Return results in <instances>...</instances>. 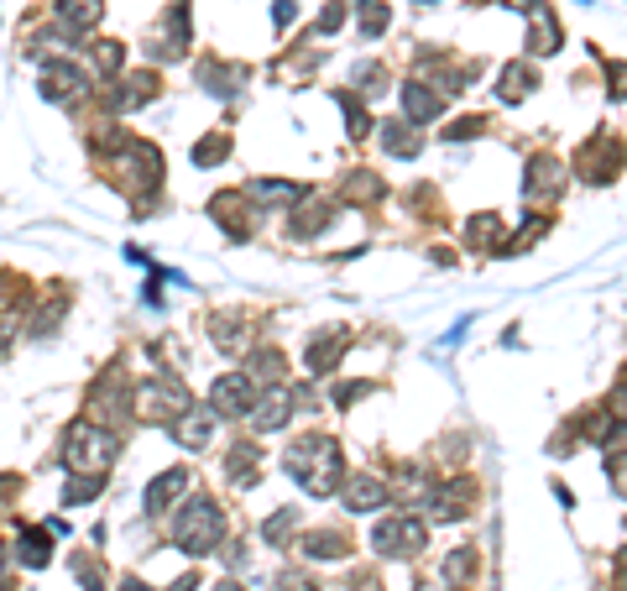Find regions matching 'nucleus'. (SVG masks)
<instances>
[{
    "mask_svg": "<svg viewBox=\"0 0 627 591\" xmlns=\"http://www.w3.org/2000/svg\"><path fill=\"white\" fill-rule=\"evenodd\" d=\"M340 110H345V131H351L356 142H361V136L371 131V116H366V105H361L356 95H340Z\"/></svg>",
    "mask_w": 627,
    "mask_h": 591,
    "instance_id": "nucleus-39",
    "label": "nucleus"
},
{
    "mask_svg": "<svg viewBox=\"0 0 627 591\" xmlns=\"http://www.w3.org/2000/svg\"><path fill=\"white\" fill-rule=\"evenodd\" d=\"M345 346H351V335H345L340 325H335V330H319V335L309 340V351H304L309 377H330V372H335V361L345 356Z\"/></svg>",
    "mask_w": 627,
    "mask_h": 591,
    "instance_id": "nucleus-15",
    "label": "nucleus"
},
{
    "mask_svg": "<svg viewBox=\"0 0 627 591\" xmlns=\"http://www.w3.org/2000/svg\"><path fill=\"white\" fill-rule=\"evenodd\" d=\"M507 6H513V11H533V6H539V0H507Z\"/></svg>",
    "mask_w": 627,
    "mask_h": 591,
    "instance_id": "nucleus-53",
    "label": "nucleus"
},
{
    "mask_svg": "<svg viewBox=\"0 0 627 591\" xmlns=\"http://www.w3.org/2000/svg\"><path fill=\"white\" fill-rule=\"evenodd\" d=\"M617 571H622V576H627V550H622V555H617Z\"/></svg>",
    "mask_w": 627,
    "mask_h": 591,
    "instance_id": "nucleus-56",
    "label": "nucleus"
},
{
    "mask_svg": "<svg viewBox=\"0 0 627 591\" xmlns=\"http://www.w3.org/2000/svg\"><path fill=\"white\" fill-rule=\"evenodd\" d=\"M345 199H361V204L382 199V178L377 173H351V178H345Z\"/></svg>",
    "mask_w": 627,
    "mask_h": 591,
    "instance_id": "nucleus-38",
    "label": "nucleus"
},
{
    "mask_svg": "<svg viewBox=\"0 0 627 591\" xmlns=\"http://www.w3.org/2000/svg\"><path fill=\"white\" fill-rule=\"evenodd\" d=\"M209 215L230 231V241H246L251 231H257V220H262V210H251L246 194H215V199H209Z\"/></svg>",
    "mask_w": 627,
    "mask_h": 591,
    "instance_id": "nucleus-13",
    "label": "nucleus"
},
{
    "mask_svg": "<svg viewBox=\"0 0 627 591\" xmlns=\"http://www.w3.org/2000/svg\"><path fill=\"white\" fill-rule=\"evenodd\" d=\"M283 591H319V581L309 571H283Z\"/></svg>",
    "mask_w": 627,
    "mask_h": 591,
    "instance_id": "nucleus-47",
    "label": "nucleus"
},
{
    "mask_svg": "<svg viewBox=\"0 0 627 591\" xmlns=\"http://www.w3.org/2000/svg\"><path fill=\"white\" fill-rule=\"evenodd\" d=\"M157 74H121V79H105V110H115V116H126V110H136V105H147V100H157Z\"/></svg>",
    "mask_w": 627,
    "mask_h": 591,
    "instance_id": "nucleus-7",
    "label": "nucleus"
},
{
    "mask_svg": "<svg viewBox=\"0 0 627 591\" xmlns=\"http://www.w3.org/2000/svg\"><path fill=\"white\" fill-rule=\"evenodd\" d=\"M528 16H533V32H528V53H533V58H549V53H560L565 32H560V21H554V11H549L544 0H539V6H533Z\"/></svg>",
    "mask_w": 627,
    "mask_h": 591,
    "instance_id": "nucleus-20",
    "label": "nucleus"
},
{
    "mask_svg": "<svg viewBox=\"0 0 627 591\" xmlns=\"http://www.w3.org/2000/svg\"><path fill=\"white\" fill-rule=\"evenodd\" d=\"M225 152H230V131H215V136H204V142L194 147V168H215Z\"/></svg>",
    "mask_w": 627,
    "mask_h": 591,
    "instance_id": "nucleus-37",
    "label": "nucleus"
},
{
    "mask_svg": "<svg viewBox=\"0 0 627 591\" xmlns=\"http://www.w3.org/2000/svg\"><path fill=\"white\" fill-rule=\"evenodd\" d=\"M105 492V471H74L63 487V503H89V497Z\"/></svg>",
    "mask_w": 627,
    "mask_h": 591,
    "instance_id": "nucleus-34",
    "label": "nucleus"
},
{
    "mask_svg": "<svg viewBox=\"0 0 627 591\" xmlns=\"http://www.w3.org/2000/svg\"><path fill=\"white\" fill-rule=\"evenodd\" d=\"M439 110H445V95H439L434 84H424V79L403 84V116H408L413 126H429V121H439Z\"/></svg>",
    "mask_w": 627,
    "mask_h": 591,
    "instance_id": "nucleus-18",
    "label": "nucleus"
},
{
    "mask_svg": "<svg viewBox=\"0 0 627 591\" xmlns=\"http://www.w3.org/2000/svg\"><path fill=\"white\" fill-rule=\"evenodd\" d=\"M340 497H345V508L351 513H377L382 503H392V492H387V482L382 476H351V482H340Z\"/></svg>",
    "mask_w": 627,
    "mask_h": 591,
    "instance_id": "nucleus-16",
    "label": "nucleus"
},
{
    "mask_svg": "<svg viewBox=\"0 0 627 591\" xmlns=\"http://www.w3.org/2000/svg\"><path fill=\"white\" fill-rule=\"evenodd\" d=\"M471 497H476V482L471 476H455V482H439L429 487V518H439V524H455V518H466L471 513Z\"/></svg>",
    "mask_w": 627,
    "mask_h": 591,
    "instance_id": "nucleus-8",
    "label": "nucleus"
},
{
    "mask_svg": "<svg viewBox=\"0 0 627 591\" xmlns=\"http://www.w3.org/2000/svg\"><path fill=\"white\" fill-rule=\"evenodd\" d=\"M105 16V0H58V21L68 32H89Z\"/></svg>",
    "mask_w": 627,
    "mask_h": 591,
    "instance_id": "nucleus-28",
    "label": "nucleus"
},
{
    "mask_svg": "<svg viewBox=\"0 0 627 591\" xmlns=\"http://www.w3.org/2000/svg\"><path fill=\"white\" fill-rule=\"evenodd\" d=\"M95 63H100V74H105V79H121V63H126V48H121V42H100V53H95Z\"/></svg>",
    "mask_w": 627,
    "mask_h": 591,
    "instance_id": "nucleus-41",
    "label": "nucleus"
},
{
    "mask_svg": "<svg viewBox=\"0 0 627 591\" xmlns=\"http://www.w3.org/2000/svg\"><path fill=\"white\" fill-rule=\"evenodd\" d=\"M136 414H142L147 424H173L178 414H189L194 408V393L183 388L178 377H147L142 388H136Z\"/></svg>",
    "mask_w": 627,
    "mask_h": 591,
    "instance_id": "nucleus-5",
    "label": "nucleus"
},
{
    "mask_svg": "<svg viewBox=\"0 0 627 591\" xmlns=\"http://www.w3.org/2000/svg\"><path fill=\"white\" fill-rule=\"evenodd\" d=\"M220 591H246V586H241V581H230V576H225V581H220Z\"/></svg>",
    "mask_w": 627,
    "mask_h": 591,
    "instance_id": "nucleus-55",
    "label": "nucleus"
},
{
    "mask_svg": "<svg viewBox=\"0 0 627 591\" xmlns=\"http://www.w3.org/2000/svg\"><path fill=\"white\" fill-rule=\"evenodd\" d=\"M89 74L84 68H74V63H48V74H42V95L48 100H63V105H79V100H89Z\"/></svg>",
    "mask_w": 627,
    "mask_h": 591,
    "instance_id": "nucleus-14",
    "label": "nucleus"
},
{
    "mask_svg": "<svg viewBox=\"0 0 627 591\" xmlns=\"http://www.w3.org/2000/svg\"><path fill=\"white\" fill-rule=\"evenodd\" d=\"M382 147H387L392 157H418V147H424V136L413 131V121H387V131H382Z\"/></svg>",
    "mask_w": 627,
    "mask_h": 591,
    "instance_id": "nucleus-31",
    "label": "nucleus"
},
{
    "mask_svg": "<svg viewBox=\"0 0 627 591\" xmlns=\"http://www.w3.org/2000/svg\"><path fill=\"white\" fill-rule=\"evenodd\" d=\"M607 482H612V492L627 503V450H617V456H607Z\"/></svg>",
    "mask_w": 627,
    "mask_h": 591,
    "instance_id": "nucleus-44",
    "label": "nucleus"
},
{
    "mask_svg": "<svg viewBox=\"0 0 627 591\" xmlns=\"http://www.w3.org/2000/svg\"><path fill=\"white\" fill-rule=\"evenodd\" d=\"M178 492H189V466H173V471L152 476V482H147V492H142V503H147V513H162V508H168Z\"/></svg>",
    "mask_w": 627,
    "mask_h": 591,
    "instance_id": "nucleus-22",
    "label": "nucleus"
},
{
    "mask_svg": "<svg viewBox=\"0 0 627 591\" xmlns=\"http://www.w3.org/2000/svg\"><path fill=\"white\" fill-rule=\"evenodd\" d=\"M466 241L476 246V252H502V220L497 215H476L466 225Z\"/></svg>",
    "mask_w": 627,
    "mask_h": 591,
    "instance_id": "nucleus-33",
    "label": "nucleus"
},
{
    "mask_svg": "<svg viewBox=\"0 0 627 591\" xmlns=\"http://www.w3.org/2000/svg\"><path fill=\"white\" fill-rule=\"evenodd\" d=\"M293 16H298V6H293V0H277V6H272V21H277V27H288Z\"/></svg>",
    "mask_w": 627,
    "mask_h": 591,
    "instance_id": "nucleus-50",
    "label": "nucleus"
},
{
    "mask_svg": "<svg viewBox=\"0 0 627 591\" xmlns=\"http://www.w3.org/2000/svg\"><path fill=\"white\" fill-rule=\"evenodd\" d=\"M63 314H68V293H53V299L37 309V320L27 325V335H37V340H42V335H53V325L63 320Z\"/></svg>",
    "mask_w": 627,
    "mask_h": 591,
    "instance_id": "nucleus-35",
    "label": "nucleus"
},
{
    "mask_svg": "<svg viewBox=\"0 0 627 591\" xmlns=\"http://www.w3.org/2000/svg\"><path fill=\"white\" fill-rule=\"evenodd\" d=\"M340 21H345V6H340V0H335V6H324V11H319V21H314V32H319V37H330V32H340Z\"/></svg>",
    "mask_w": 627,
    "mask_h": 591,
    "instance_id": "nucleus-45",
    "label": "nucleus"
},
{
    "mask_svg": "<svg viewBox=\"0 0 627 591\" xmlns=\"http://www.w3.org/2000/svg\"><path fill=\"white\" fill-rule=\"evenodd\" d=\"M246 377H251V388H283V382H288V361H283V351H272V346L251 351Z\"/></svg>",
    "mask_w": 627,
    "mask_h": 591,
    "instance_id": "nucleus-21",
    "label": "nucleus"
},
{
    "mask_svg": "<svg viewBox=\"0 0 627 591\" xmlns=\"http://www.w3.org/2000/svg\"><path fill=\"white\" fill-rule=\"evenodd\" d=\"M251 403H257V388H251V377H220L215 388H209V408H215V419H241L251 414Z\"/></svg>",
    "mask_w": 627,
    "mask_h": 591,
    "instance_id": "nucleus-12",
    "label": "nucleus"
},
{
    "mask_svg": "<svg viewBox=\"0 0 627 591\" xmlns=\"http://www.w3.org/2000/svg\"><path fill=\"white\" fill-rule=\"evenodd\" d=\"M16 560L27 565V571H42V565L53 560V534H48V529H21V539H16Z\"/></svg>",
    "mask_w": 627,
    "mask_h": 591,
    "instance_id": "nucleus-26",
    "label": "nucleus"
},
{
    "mask_svg": "<svg viewBox=\"0 0 627 591\" xmlns=\"http://www.w3.org/2000/svg\"><path fill=\"white\" fill-rule=\"evenodd\" d=\"M100 142H105L110 184L126 189L136 204H147V194H157V184H162V152L147 147V142H136V136H126V131H105Z\"/></svg>",
    "mask_w": 627,
    "mask_h": 591,
    "instance_id": "nucleus-1",
    "label": "nucleus"
},
{
    "mask_svg": "<svg viewBox=\"0 0 627 591\" xmlns=\"http://www.w3.org/2000/svg\"><path fill=\"white\" fill-rule=\"evenodd\" d=\"M335 215H340V210H335L330 199H309V194H304V199L293 204V236L309 241V236H319V231H330Z\"/></svg>",
    "mask_w": 627,
    "mask_h": 591,
    "instance_id": "nucleus-19",
    "label": "nucleus"
},
{
    "mask_svg": "<svg viewBox=\"0 0 627 591\" xmlns=\"http://www.w3.org/2000/svg\"><path fill=\"white\" fill-rule=\"evenodd\" d=\"M283 466H288L293 482L304 487V492H314V497H330V492H340V482H345L340 445H335L330 435H304V440H293L288 456H283Z\"/></svg>",
    "mask_w": 627,
    "mask_h": 591,
    "instance_id": "nucleus-2",
    "label": "nucleus"
},
{
    "mask_svg": "<svg viewBox=\"0 0 627 591\" xmlns=\"http://www.w3.org/2000/svg\"><path fill=\"white\" fill-rule=\"evenodd\" d=\"M371 544H377V555L382 560H413V555H424V544H429V524L424 518H382L377 534H371Z\"/></svg>",
    "mask_w": 627,
    "mask_h": 591,
    "instance_id": "nucleus-6",
    "label": "nucleus"
},
{
    "mask_svg": "<svg viewBox=\"0 0 627 591\" xmlns=\"http://www.w3.org/2000/svg\"><path fill=\"white\" fill-rule=\"evenodd\" d=\"M371 393V382H345V388H340V408H351L356 398H366Z\"/></svg>",
    "mask_w": 627,
    "mask_h": 591,
    "instance_id": "nucleus-49",
    "label": "nucleus"
},
{
    "mask_svg": "<svg viewBox=\"0 0 627 591\" xmlns=\"http://www.w3.org/2000/svg\"><path fill=\"white\" fill-rule=\"evenodd\" d=\"M533 89H539V74H533L528 63H507L502 68V84H497V100L502 105H518V100H528Z\"/></svg>",
    "mask_w": 627,
    "mask_h": 591,
    "instance_id": "nucleus-24",
    "label": "nucleus"
},
{
    "mask_svg": "<svg viewBox=\"0 0 627 591\" xmlns=\"http://www.w3.org/2000/svg\"><path fill=\"white\" fill-rule=\"evenodd\" d=\"M183 53H189V0H173L168 16H162V32L152 42V58L157 63H173Z\"/></svg>",
    "mask_w": 627,
    "mask_h": 591,
    "instance_id": "nucleus-10",
    "label": "nucleus"
},
{
    "mask_svg": "<svg viewBox=\"0 0 627 591\" xmlns=\"http://www.w3.org/2000/svg\"><path fill=\"white\" fill-rule=\"evenodd\" d=\"M293 524H298V508H283V513H277V518H267V544H283L288 534H293Z\"/></svg>",
    "mask_w": 627,
    "mask_h": 591,
    "instance_id": "nucleus-42",
    "label": "nucleus"
},
{
    "mask_svg": "<svg viewBox=\"0 0 627 591\" xmlns=\"http://www.w3.org/2000/svg\"><path fill=\"white\" fill-rule=\"evenodd\" d=\"M612 163H617V147L607 142V136H591V142L575 152V168H580V178H586V184H607V178L617 173Z\"/></svg>",
    "mask_w": 627,
    "mask_h": 591,
    "instance_id": "nucleus-17",
    "label": "nucleus"
},
{
    "mask_svg": "<svg viewBox=\"0 0 627 591\" xmlns=\"http://www.w3.org/2000/svg\"><path fill=\"white\" fill-rule=\"evenodd\" d=\"M413 6H434V0H413Z\"/></svg>",
    "mask_w": 627,
    "mask_h": 591,
    "instance_id": "nucleus-58",
    "label": "nucleus"
},
{
    "mask_svg": "<svg viewBox=\"0 0 627 591\" xmlns=\"http://www.w3.org/2000/svg\"><path fill=\"white\" fill-rule=\"evenodd\" d=\"M220 539H225V513L209 497H189L173 518V544L183 555H209L220 550Z\"/></svg>",
    "mask_w": 627,
    "mask_h": 591,
    "instance_id": "nucleus-3",
    "label": "nucleus"
},
{
    "mask_svg": "<svg viewBox=\"0 0 627 591\" xmlns=\"http://www.w3.org/2000/svg\"><path fill=\"white\" fill-rule=\"evenodd\" d=\"M351 11H356V27H361L366 42H377V37L387 32V21H392L387 0H351Z\"/></svg>",
    "mask_w": 627,
    "mask_h": 591,
    "instance_id": "nucleus-29",
    "label": "nucleus"
},
{
    "mask_svg": "<svg viewBox=\"0 0 627 591\" xmlns=\"http://www.w3.org/2000/svg\"><path fill=\"white\" fill-rule=\"evenodd\" d=\"M173 435H178V445H189V450L209 445V435H215V408H189V414H178Z\"/></svg>",
    "mask_w": 627,
    "mask_h": 591,
    "instance_id": "nucleus-23",
    "label": "nucleus"
},
{
    "mask_svg": "<svg viewBox=\"0 0 627 591\" xmlns=\"http://www.w3.org/2000/svg\"><path fill=\"white\" fill-rule=\"evenodd\" d=\"M476 571H481V550H471V544H466V550H455V555L445 560V581H450V586H460V581L476 576Z\"/></svg>",
    "mask_w": 627,
    "mask_h": 591,
    "instance_id": "nucleus-36",
    "label": "nucleus"
},
{
    "mask_svg": "<svg viewBox=\"0 0 627 591\" xmlns=\"http://www.w3.org/2000/svg\"><path fill=\"white\" fill-rule=\"evenodd\" d=\"M241 79H246V68H225V63H199V84L209 89V95H236L241 89Z\"/></svg>",
    "mask_w": 627,
    "mask_h": 591,
    "instance_id": "nucleus-30",
    "label": "nucleus"
},
{
    "mask_svg": "<svg viewBox=\"0 0 627 591\" xmlns=\"http://www.w3.org/2000/svg\"><path fill=\"white\" fill-rule=\"evenodd\" d=\"M565 194V163L560 157H533L528 173H523V199L528 204H549Z\"/></svg>",
    "mask_w": 627,
    "mask_h": 591,
    "instance_id": "nucleus-9",
    "label": "nucleus"
},
{
    "mask_svg": "<svg viewBox=\"0 0 627 591\" xmlns=\"http://www.w3.org/2000/svg\"><path fill=\"white\" fill-rule=\"evenodd\" d=\"M121 591H147V581H136V576H131V581H121Z\"/></svg>",
    "mask_w": 627,
    "mask_h": 591,
    "instance_id": "nucleus-54",
    "label": "nucleus"
},
{
    "mask_svg": "<svg viewBox=\"0 0 627 591\" xmlns=\"http://www.w3.org/2000/svg\"><path fill=\"white\" fill-rule=\"evenodd\" d=\"M21 482H16V476H0V513H11V503H6V497L16 492Z\"/></svg>",
    "mask_w": 627,
    "mask_h": 591,
    "instance_id": "nucleus-51",
    "label": "nucleus"
},
{
    "mask_svg": "<svg viewBox=\"0 0 627 591\" xmlns=\"http://www.w3.org/2000/svg\"><path fill=\"white\" fill-rule=\"evenodd\" d=\"M351 79L361 84V95H382V89H387V68L382 63H361Z\"/></svg>",
    "mask_w": 627,
    "mask_h": 591,
    "instance_id": "nucleus-40",
    "label": "nucleus"
},
{
    "mask_svg": "<svg viewBox=\"0 0 627 591\" xmlns=\"http://www.w3.org/2000/svg\"><path fill=\"white\" fill-rule=\"evenodd\" d=\"M21 304V283L11 278V272H0V314H11Z\"/></svg>",
    "mask_w": 627,
    "mask_h": 591,
    "instance_id": "nucleus-46",
    "label": "nucleus"
},
{
    "mask_svg": "<svg viewBox=\"0 0 627 591\" xmlns=\"http://www.w3.org/2000/svg\"><path fill=\"white\" fill-rule=\"evenodd\" d=\"M115 450H121V440L95 419H74L63 429V466L68 471H105L115 461Z\"/></svg>",
    "mask_w": 627,
    "mask_h": 591,
    "instance_id": "nucleus-4",
    "label": "nucleus"
},
{
    "mask_svg": "<svg viewBox=\"0 0 627 591\" xmlns=\"http://www.w3.org/2000/svg\"><path fill=\"white\" fill-rule=\"evenodd\" d=\"M481 131H486V121H481V116H460L455 126H445L439 136H445V142H471V136H481Z\"/></svg>",
    "mask_w": 627,
    "mask_h": 591,
    "instance_id": "nucleus-43",
    "label": "nucleus"
},
{
    "mask_svg": "<svg viewBox=\"0 0 627 591\" xmlns=\"http://www.w3.org/2000/svg\"><path fill=\"white\" fill-rule=\"evenodd\" d=\"M0 571H6V544H0Z\"/></svg>",
    "mask_w": 627,
    "mask_h": 591,
    "instance_id": "nucleus-57",
    "label": "nucleus"
},
{
    "mask_svg": "<svg viewBox=\"0 0 627 591\" xmlns=\"http://www.w3.org/2000/svg\"><path fill=\"white\" fill-rule=\"evenodd\" d=\"M225 476H230V487H251L262 476V450L257 445H236L225 456Z\"/></svg>",
    "mask_w": 627,
    "mask_h": 591,
    "instance_id": "nucleus-25",
    "label": "nucleus"
},
{
    "mask_svg": "<svg viewBox=\"0 0 627 591\" xmlns=\"http://www.w3.org/2000/svg\"><path fill=\"white\" fill-rule=\"evenodd\" d=\"M298 544H304L309 560H345V555H351V539H345L340 529H314V534H304Z\"/></svg>",
    "mask_w": 627,
    "mask_h": 591,
    "instance_id": "nucleus-27",
    "label": "nucleus"
},
{
    "mask_svg": "<svg viewBox=\"0 0 627 591\" xmlns=\"http://www.w3.org/2000/svg\"><path fill=\"white\" fill-rule=\"evenodd\" d=\"M607 79H612V100H627V63H607Z\"/></svg>",
    "mask_w": 627,
    "mask_h": 591,
    "instance_id": "nucleus-48",
    "label": "nucleus"
},
{
    "mask_svg": "<svg viewBox=\"0 0 627 591\" xmlns=\"http://www.w3.org/2000/svg\"><path fill=\"white\" fill-rule=\"evenodd\" d=\"M246 194L257 199V204H298V199H304V189H298V184H283V178H257V184H251Z\"/></svg>",
    "mask_w": 627,
    "mask_h": 591,
    "instance_id": "nucleus-32",
    "label": "nucleus"
},
{
    "mask_svg": "<svg viewBox=\"0 0 627 591\" xmlns=\"http://www.w3.org/2000/svg\"><path fill=\"white\" fill-rule=\"evenodd\" d=\"M293 419V388H262V398L251 403V435H272V429H288Z\"/></svg>",
    "mask_w": 627,
    "mask_h": 591,
    "instance_id": "nucleus-11",
    "label": "nucleus"
},
{
    "mask_svg": "<svg viewBox=\"0 0 627 591\" xmlns=\"http://www.w3.org/2000/svg\"><path fill=\"white\" fill-rule=\"evenodd\" d=\"M199 586V576H183V581H173V591H194Z\"/></svg>",
    "mask_w": 627,
    "mask_h": 591,
    "instance_id": "nucleus-52",
    "label": "nucleus"
}]
</instances>
